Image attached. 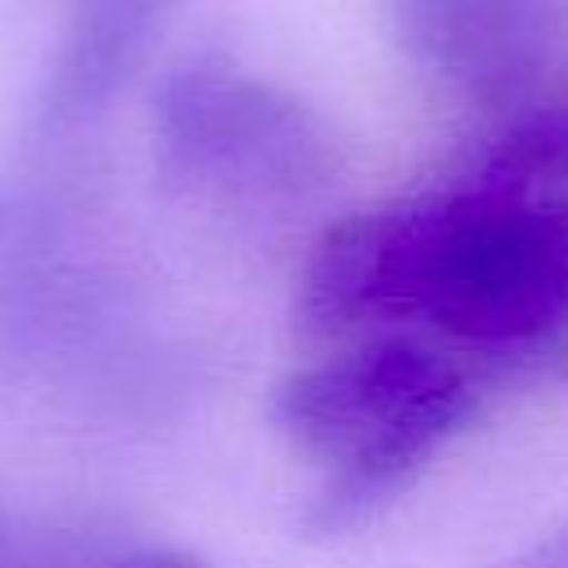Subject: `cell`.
Segmentation results:
<instances>
[{
  "mask_svg": "<svg viewBox=\"0 0 568 568\" xmlns=\"http://www.w3.org/2000/svg\"><path fill=\"white\" fill-rule=\"evenodd\" d=\"M293 324L315 342L422 324L453 355H537L568 328V200L457 182L355 209L311 244Z\"/></svg>",
  "mask_w": 568,
  "mask_h": 568,
  "instance_id": "cell-1",
  "label": "cell"
},
{
  "mask_svg": "<svg viewBox=\"0 0 568 568\" xmlns=\"http://www.w3.org/2000/svg\"><path fill=\"white\" fill-rule=\"evenodd\" d=\"M151 151L173 191L217 204L306 200L342 164L311 102L222 58H191L160 80Z\"/></svg>",
  "mask_w": 568,
  "mask_h": 568,
  "instance_id": "cell-2",
  "label": "cell"
},
{
  "mask_svg": "<svg viewBox=\"0 0 568 568\" xmlns=\"http://www.w3.org/2000/svg\"><path fill=\"white\" fill-rule=\"evenodd\" d=\"M466 377H475V368L439 342L382 333L284 373L266 395V422L288 448L333 466L368 435Z\"/></svg>",
  "mask_w": 568,
  "mask_h": 568,
  "instance_id": "cell-3",
  "label": "cell"
},
{
  "mask_svg": "<svg viewBox=\"0 0 568 568\" xmlns=\"http://www.w3.org/2000/svg\"><path fill=\"white\" fill-rule=\"evenodd\" d=\"M399 49L444 89L515 102L550 58L555 0H382Z\"/></svg>",
  "mask_w": 568,
  "mask_h": 568,
  "instance_id": "cell-4",
  "label": "cell"
},
{
  "mask_svg": "<svg viewBox=\"0 0 568 568\" xmlns=\"http://www.w3.org/2000/svg\"><path fill=\"white\" fill-rule=\"evenodd\" d=\"M479 413H484L479 377H466V382L448 386L444 395L417 404L399 422L382 426L377 435H368L359 448L337 457L324 470V479L315 484V493L306 497V506L297 515L302 537L333 541V537H346V532H359L364 524H373L386 506H395L435 466V457L453 439H462L475 426Z\"/></svg>",
  "mask_w": 568,
  "mask_h": 568,
  "instance_id": "cell-5",
  "label": "cell"
},
{
  "mask_svg": "<svg viewBox=\"0 0 568 568\" xmlns=\"http://www.w3.org/2000/svg\"><path fill=\"white\" fill-rule=\"evenodd\" d=\"M182 0H71L67 27L40 80L36 115L49 133L102 115L142 71Z\"/></svg>",
  "mask_w": 568,
  "mask_h": 568,
  "instance_id": "cell-6",
  "label": "cell"
},
{
  "mask_svg": "<svg viewBox=\"0 0 568 568\" xmlns=\"http://www.w3.org/2000/svg\"><path fill=\"white\" fill-rule=\"evenodd\" d=\"M102 568H209L195 550L186 546H173V541H146V546H129V550H115Z\"/></svg>",
  "mask_w": 568,
  "mask_h": 568,
  "instance_id": "cell-7",
  "label": "cell"
},
{
  "mask_svg": "<svg viewBox=\"0 0 568 568\" xmlns=\"http://www.w3.org/2000/svg\"><path fill=\"white\" fill-rule=\"evenodd\" d=\"M506 568H568V528L555 532L550 541H541L537 550H528L524 559L506 564Z\"/></svg>",
  "mask_w": 568,
  "mask_h": 568,
  "instance_id": "cell-8",
  "label": "cell"
},
{
  "mask_svg": "<svg viewBox=\"0 0 568 568\" xmlns=\"http://www.w3.org/2000/svg\"><path fill=\"white\" fill-rule=\"evenodd\" d=\"M0 568H13V519L4 510V497H0Z\"/></svg>",
  "mask_w": 568,
  "mask_h": 568,
  "instance_id": "cell-9",
  "label": "cell"
},
{
  "mask_svg": "<svg viewBox=\"0 0 568 568\" xmlns=\"http://www.w3.org/2000/svg\"><path fill=\"white\" fill-rule=\"evenodd\" d=\"M9 235H13V200H9L4 191H0V253H4Z\"/></svg>",
  "mask_w": 568,
  "mask_h": 568,
  "instance_id": "cell-10",
  "label": "cell"
},
{
  "mask_svg": "<svg viewBox=\"0 0 568 568\" xmlns=\"http://www.w3.org/2000/svg\"><path fill=\"white\" fill-rule=\"evenodd\" d=\"M564 382H568V359H564Z\"/></svg>",
  "mask_w": 568,
  "mask_h": 568,
  "instance_id": "cell-11",
  "label": "cell"
}]
</instances>
